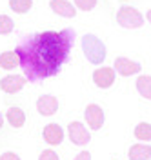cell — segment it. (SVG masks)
Listing matches in <instances>:
<instances>
[{
    "mask_svg": "<svg viewBox=\"0 0 151 160\" xmlns=\"http://www.w3.org/2000/svg\"><path fill=\"white\" fill-rule=\"evenodd\" d=\"M75 31L66 28L62 31H44L29 35L17 46L24 77L29 82H40L58 75L73 48Z\"/></svg>",
    "mask_w": 151,
    "mask_h": 160,
    "instance_id": "cell-1",
    "label": "cell"
},
{
    "mask_svg": "<svg viewBox=\"0 0 151 160\" xmlns=\"http://www.w3.org/2000/svg\"><path fill=\"white\" fill-rule=\"evenodd\" d=\"M82 51H84L86 58L89 60L91 64H95V66H100L106 60V46L93 33H88V35L82 37Z\"/></svg>",
    "mask_w": 151,
    "mask_h": 160,
    "instance_id": "cell-2",
    "label": "cell"
},
{
    "mask_svg": "<svg viewBox=\"0 0 151 160\" xmlns=\"http://www.w3.org/2000/svg\"><path fill=\"white\" fill-rule=\"evenodd\" d=\"M117 24L122 26L124 29H138L144 24V17L138 9H135L131 6H122L117 11Z\"/></svg>",
    "mask_w": 151,
    "mask_h": 160,
    "instance_id": "cell-3",
    "label": "cell"
},
{
    "mask_svg": "<svg viewBox=\"0 0 151 160\" xmlns=\"http://www.w3.org/2000/svg\"><path fill=\"white\" fill-rule=\"evenodd\" d=\"M68 137L77 146H88L91 140V133L86 129V126L82 122L75 120V122H69V126H68Z\"/></svg>",
    "mask_w": 151,
    "mask_h": 160,
    "instance_id": "cell-4",
    "label": "cell"
},
{
    "mask_svg": "<svg viewBox=\"0 0 151 160\" xmlns=\"http://www.w3.org/2000/svg\"><path fill=\"white\" fill-rule=\"evenodd\" d=\"M115 77H117V71L113 68H106V66H102V68L93 71V82L100 89H109L111 86L115 84Z\"/></svg>",
    "mask_w": 151,
    "mask_h": 160,
    "instance_id": "cell-5",
    "label": "cell"
},
{
    "mask_svg": "<svg viewBox=\"0 0 151 160\" xmlns=\"http://www.w3.org/2000/svg\"><path fill=\"white\" fill-rule=\"evenodd\" d=\"M113 69L117 71L120 77H131V75H138L142 71V66L138 62L131 60V58L117 57V58H115V64H113Z\"/></svg>",
    "mask_w": 151,
    "mask_h": 160,
    "instance_id": "cell-6",
    "label": "cell"
},
{
    "mask_svg": "<svg viewBox=\"0 0 151 160\" xmlns=\"http://www.w3.org/2000/svg\"><path fill=\"white\" fill-rule=\"evenodd\" d=\"M84 118L88 122V126H89L93 131L100 129L102 126H104V111L98 104H88V108L84 109Z\"/></svg>",
    "mask_w": 151,
    "mask_h": 160,
    "instance_id": "cell-7",
    "label": "cell"
},
{
    "mask_svg": "<svg viewBox=\"0 0 151 160\" xmlns=\"http://www.w3.org/2000/svg\"><path fill=\"white\" fill-rule=\"evenodd\" d=\"M26 82H28V78L24 75H6L0 80V89L8 95H15L26 86Z\"/></svg>",
    "mask_w": 151,
    "mask_h": 160,
    "instance_id": "cell-8",
    "label": "cell"
},
{
    "mask_svg": "<svg viewBox=\"0 0 151 160\" xmlns=\"http://www.w3.org/2000/svg\"><path fill=\"white\" fill-rule=\"evenodd\" d=\"M37 111L42 117H53L58 111V98L53 95H40L37 100Z\"/></svg>",
    "mask_w": 151,
    "mask_h": 160,
    "instance_id": "cell-9",
    "label": "cell"
},
{
    "mask_svg": "<svg viewBox=\"0 0 151 160\" xmlns=\"http://www.w3.org/2000/svg\"><path fill=\"white\" fill-rule=\"evenodd\" d=\"M42 137H44V142H46V144H49V146H58V144H62V140H64V129H62L58 124L51 122V124H48V126L44 128Z\"/></svg>",
    "mask_w": 151,
    "mask_h": 160,
    "instance_id": "cell-10",
    "label": "cell"
},
{
    "mask_svg": "<svg viewBox=\"0 0 151 160\" xmlns=\"http://www.w3.org/2000/svg\"><path fill=\"white\" fill-rule=\"evenodd\" d=\"M49 8L53 9V13H57L58 17H64V18H75L77 17V9L69 0H51Z\"/></svg>",
    "mask_w": 151,
    "mask_h": 160,
    "instance_id": "cell-11",
    "label": "cell"
},
{
    "mask_svg": "<svg viewBox=\"0 0 151 160\" xmlns=\"http://www.w3.org/2000/svg\"><path fill=\"white\" fill-rule=\"evenodd\" d=\"M129 160H151V146L149 144H133L128 151Z\"/></svg>",
    "mask_w": 151,
    "mask_h": 160,
    "instance_id": "cell-12",
    "label": "cell"
},
{
    "mask_svg": "<svg viewBox=\"0 0 151 160\" xmlns=\"http://www.w3.org/2000/svg\"><path fill=\"white\" fill-rule=\"evenodd\" d=\"M6 120L9 122V126L18 129V128H22L26 124V113L20 108H9L8 113H6Z\"/></svg>",
    "mask_w": 151,
    "mask_h": 160,
    "instance_id": "cell-13",
    "label": "cell"
},
{
    "mask_svg": "<svg viewBox=\"0 0 151 160\" xmlns=\"http://www.w3.org/2000/svg\"><path fill=\"white\" fill-rule=\"evenodd\" d=\"M17 66H20V60H18V55L17 51H4L0 55V68L6 71L15 69Z\"/></svg>",
    "mask_w": 151,
    "mask_h": 160,
    "instance_id": "cell-14",
    "label": "cell"
},
{
    "mask_svg": "<svg viewBox=\"0 0 151 160\" xmlns=\"http://www.w3.org/2000/svg\"><path fill=\"white\" fill-rule=\"evenodd\" d=\"M135 86H137V91H138L140 97L151 100V77L149 75H140L137 78V82H135Z\"/></svg>",
    "mask_w": 151,
    "mask_h": 160,
    "instance_id": "cell-15",
    "label": "cell"
},
{
    "mask_svg": "<svg viewBox=\"0 0 151 160\" xmlns=\"http://www.w3.org/2000/svg\"><path fill=\"white\" fill-rule=\"evenodd\" d=\"M133 135H135V138L140 140V142H151V124H148V122L137 124Z\"/></svg>",
    "mask_w": 151,
    "mask_h": 160,
    "instance_id": "cell-16",
    "label": "cell"
},
{
    "mask_svg": "<svg viewBox=\"0 0 151 160\" xmlns=\"http://www.w3.org/2000/svg\"><path fill=\"white\" fill-rule=\"evenodd\" d=\"M9 8L11 11H15L18 15H24L33 8V0H9Z\"/></svg>",
    "mask_w": 151,
    "mask_h": 160,
    "instance_id": "cell-17",
    "label": "cell"
},
{
    "mask_svg": "<svg viewBox=\"0 0 151 160\" xmlns=\"http://www.w3.org/2000/svg\"><path fill=\"white\" fill-rule=\"evenodd\" d=\"M15 29V22L8 15H0V35H9Z\"/></svg>",
    "mask_w": 151,
    "mask_h": 160,
    "instance_id": "cell-18",
    "label": "cell"
},
{
    "mask_svg": "<svg viewBox=\"0 0 151 160\" xmlns=\"http://www.w3.org/2000/svg\"><path fill=\"white\" fill-rule=\"evenodd\" d=\"M75 6L78 8L80 11H91L95 9V6H97V0H75Z\"/></svg>",
    "mask_w": 151,
    "mask_h": 160,
    "instance_id": "cell-19",
    "label": "cell"
},
{
    "mask_svg": "<svg viewBox=\"0 0 151 160\" xmlns=\"http://www.w3.org/2000/svg\"><path fill=\"white\" fill-rule=\"evenodd\" d=\"M38 160H60V158H58V155L53 149H44L40 155H38Z\"/></svg>",
    "mask_w": 151,
    "mask_h": 160,
    "instance_id": "cell-20",
    "label": "cell"
},
{
    "mask_svg": "<svg viewBox=\"0 0 151 160\" xmlns=\"http://www.w3.org/2000/svg\"><path fill=\"white\" fill-rule=\"evenodd\" d=\"M0 160H20V157L17 153H13V151H6V153L0 155Z\"/></svg>",
    "mask_w": 151,
    "mask_h": 160,
    "instance_id": "cell-21",
    "label": "cell"
},
{
    "mask_svg": "<svg viewBox=\"0 0 151 160\" xmlns=\"http://www.w3.org/2000/svg\"><path fill=\"white\" fill-rule=\"evenodd\" d=\"M73 160H91V153H89V151H80V153H78Z\"/></svg>",
    "mask_w": 151,
    "mask_h": 160,
    "instance_id": "cell-22",
    "label": "cell"
},
{
    "mask_svg": "<svg viewBox=\"0 0 151 160\" xmlns=\"http://www.w3.org/2000/svg\"><path fill=\"white\" fill-rule=\"evenodd\" d=\"M146 18H148V22H149V24H151V9L148 11V13H146Z\"/></svg>",
    "mask_w": 151,
    "mask_h": 160,
    "instance_id": "cell-23",
    "label": "cell"
},
{
    "mask_svg": "<svg viewBox=\"0 0 151 160\" xmlns=\"http://www.w3.org/2000/svg\"><path fill=\"white\" fill-rule=\"evenodd\" d=\"M2 126H4V115L0 113V129H2Z\"/></svg>",
    "mask_w": 151,
    "mask_h": 160,
    "instance_id": "cell-24",
    "label": "cell"
}]
</instances>
